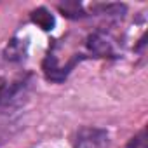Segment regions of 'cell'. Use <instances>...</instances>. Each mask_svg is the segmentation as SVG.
I'll return each instance as SVG.
<instances>
[{
	"label": "cell",
	"mask_w": 148,
	"mask_h": 148,
	"mask_svg": "<svg viewBox=\"0 0 148 148\" xmlns=\"http://www.w3.org/2000/svg\"><path fill=\"white\" fill-rule=\"evenodd\" d=\"M58 9L63 12V16H66L70 19H79V18H84L86 16L82 5L79 2H71V0H70V2H64V4H59Z\"/></svg>",
	"instance_id": "obj_5"
},
{
	"label": "cell",
	"mask_w": 148,
	"mask_h": 148,
	"mask_svg": "<svg viewBox=\"0 0 148 148\" xmlns=\"http://www.w3.org/2000/svg\"><path fill=\"white\" fill-rule=\"evenodd\" d=\"M32 21H33L35 25H38L44 32H49V30H52V26H54V16H52L45 7L35 9V11L32 12Z\"/></svg>",
	"instance_id": "obj_3"
},
{
	"label": "cell",
	"mask_w": 148,
	"mask_h": 148,
	"mask_svg": "<svg viewBox=\"0 0 148 148\" xmlns=\"http://www.w3.org/2000/svg\"><path fill=\"white\" fill-rule=\"evenodd\" d=\"M127 148H146V132H145V129L129 141Z\"/></svg>",
	"instance_id": "obj_6"
},
{
	"label": "cell",
	"mask_w": 148,
	"mask_h": 148,
	"mask_svg": "<svg viewBox=\"0 0 148 148\" xmlns=\"http://www.w3.org/2000/svg\"><path fill=\"white\" fill-rule=\"evenodd\" d=\"M86 45H87L89 54H92L96 58H117V49H115L112 37L103 32L91 33Z\"/></svg>",
	"instance_id": "obj_1"
},
{
	"label": "cell",
	"mask_w": 148,
	"mask_h": 148,
	"mask_svg": "<svg viewBox=\"0 0 148 148\" xmlns=\"http://www.w3.org/2000/svg\"><path fill=\"white\" fill-rule=\"evenodd\" d=\"M108 134L103 129L82 127L75 138V148H106Z\"/></svg>",
	"instance_id": "obj_2"
},
{
	"label": "cell",
	"mask_w": 148,
	"mask_h": 148,
	"mask_svg": "<svg viewBox=\"0 0 148 148\" xmlns=\"http://www.w3.org/2000/svg\"><path fill=\"white\" fill-rule=\"evenodd\" d=\"M4 54H5V59H9V61H21V59H25V54H26V44L23 45L21 40L14 38L12 42H9Z\"/></svg>",
	"instance_id": "obj_4"
}]
</instances>
